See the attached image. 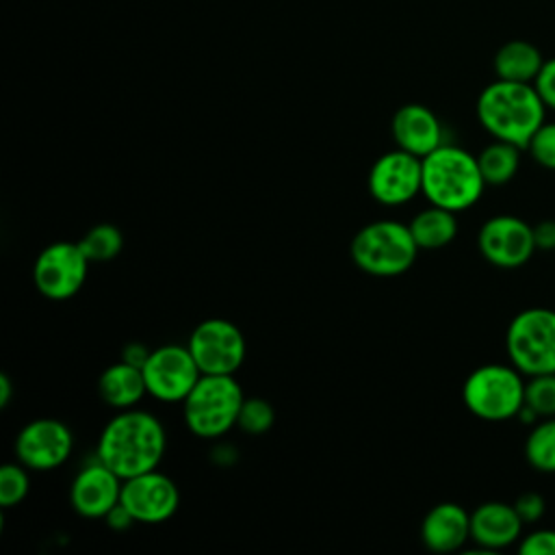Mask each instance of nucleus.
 <instances>
[{"label": "nucleus", "instance_id": "25", "mask_svg": "<svg viewBox=\"0 0 555 555\" xmlns=\"http://www.w3.org/2000/svg\"><path fill=\"white\" fill-rule=\"evenodd\" d=\"M525 408L535 418L555 416V373L531 375L525 382Z\"/></svg>", "mask_w": 555, "mask_h": 555}, {"label": "nucleus", "instance_id": "3", "mask_svg": "<svg viewBox=\"0 0 555 555\" xmlns=\"http://www.w3.org/2000/svg\"><path fill=\"white\" fill-rule=\"evenodd\" d=\"M421 193L434 206L462 212L479 202L486 189L477 156L464 147L442 143L421 158Z\"/></svg>", "mask_w": 555, "mask_h": 555}, {"label": "nucleus", "instance_id": "8", "mask_svg": "<svg viewBox=\"0 0 555 555\" xmlns=\"http://www.w3.org/2000/svg\"><path fill=\"white\" fill-rule=\"evenodd\" d=\"M186 345L199 371L206 375H234L247 353V343L238 325L219 317L197 323Z\"/></svg>", "mask_w": 555, "mask_h": 555}, {"label": "nucleus", "instance_id": "4", "mask_svg": "<svg viewBox=\"0 0 555 555\" xmlns=\"http://www.w3.org/2000/svg\"><path fill=\"white\" fill-rule=\"evenodd\" d=\"M243 401L245 395L234 375L202 373L182 401L184 425L197 438L217 440L236 427Z\"/></svg>", "mask_w": 555, "mask_h": 555}, {"label": "nucleus", "instance_id": "32", "mask_svg": "<svg viewBox=\"0 0 555 555\" xmlns=\"http://www.w3.org/2000/svg\"><path fill=\"white\" fill-rule=\"evenodd\" d=\"M535 247L542 251L555 249V219H542L533 225Z\"/></svg>", "mask_w": 555, "mask_h": 555}, {"label": "nucleus", "instance_id": "28", "mask_svg": "<svg viewBox=\"0 0 555 555\" xmlns=\"http://www.w3.org/2000/svg\"><path fill=\"white\" fill-rule=\"evenodd\" d=\"M525 150L540 167L555 171V121L544 119V124L533 132Z\"/></svg>", "mask_w": 555, "mask_h": 555}, {"label": "nucleus", "instance_id": "34", "mask_svg": "<svg viewBox=\"0 0 555 555\" xmlns=\"http://www.w3.org/2000/svg\"><path fill=\"white\" fill-rule=\"evenodd\" d=\"M150 351H152V349H147V347L141 345V343H128V345L124 347V351H121V360L141 369V366L145 364Z\"/></svg>", "mask_w": 555, "mask_h": 555}, {"label": "nucleus", "instance_id": "31", "mask_svg": "<svg viewBox=\"0 0 555 555\" xmlns=\"http://www.w3.org/2000/svg\"><path fill=\"white\" fill-rule=\"evenodd\" d=\"M533 87L538 91V95L542 98L544 106L555 111V56L553 59H544L535 80H533Z\"/></svg>", "mask_w": 555, "mask_h": 555}, {"label": "nucleus", "instance_id": "16", "mask_svg": "<svg viewBox=\"0 0 555 555\" xmlns=\"http://www.w3.org/2000/svg\"><path fill=\"white\" fill-rule=\"evenodd\" d=\"M390 132L397 147L418 158L427 156L444 143L440 119L431 108L423 104H403L401 108H397L390 121Z\"/></svg>", "mask_w": 555, "mask_h": 555}, {"label": "nucleus", "instance_id": "10", "mask_svg": "<svg viewBox=\"0 0 555 555\" xmlns=\"http://www.w3.org/2000/svg\"><path fill=\"white\" fill-rule=\"evenodd\" d=\"M89 258L78 243L56 241L43 247L33 264L35 288L52 301L74 297L89 273Z\"/></svg>", "mask_w": 555, "mask_h": 555}, {"label": "nucleus", "instance_id": "19", "mask_svg": "<svg viewBox=\"0 0 555 555\" xmlns=\"http://www.w3.org/2000/svg\"><path fill=\"white\" fill-rule=\"evenodd\" d=\"M98 392L102 401L115 410L137 408L147 395L143 371L124 360L106 366L98 379Z\"/></svg>", "mask_w": 555, "mask_h": 555}, {"label": "nucleus", "instance_id": "15", "mask_svg": "<svg viewBox=\"0 0 555 555\" xmlns=\"http://www.w3.org/2000/svg\"><path fill=\"white\" fill-rule=\"evenodd\" d=\"M121 483L124 479L95 457L76 473L69 486V503L82 518H104L119 503Z\"/></svg>", "mask_w": 555, "mask_h": 555}, {"label": "nucleus", "instance_id": "30", "mask_svg": "<svg viewBox=\"0 0 555 555\" xmlns=\"http://www.w3.org/2000/svg\"><path fill=\"white\" fill-rule=\"evenodd\" d=\"M514 507H516V512H518V516L525 525H533L544 516L546 501H544L542 494L529 490V492L518 494V499L514 501Z\"/></svg>", "mask_w": 555, "mask_h": 555}, {"label": "nucleus", "instance_id": "17", "mask_svg": "<svg viewBox=\"0 0 555 555\" xmlns=\"http://www.w3.org/2000/svg\"><path fill=\"white\" fill-rule=\"evenodd\" d=\"M525 522L514 503L486 501L470 512V540L483 551H499L522 538Z\"/></svg>", "mask_w": 555, "mask_h": 555}, {"label": "nucleus", "instance_id": "9", "mask_svg": "<svg viewBox=\"0 0 555 555\" xmlns=\"http://www.w3.org/2000/svg\"><path fill=\"white\" fill-rule=\"evenodd\" d=\"M141 371L145 377L147 395L163 403H182L202 377L189 345L178 343L152 349Z\"/></svg>", "mask_w": 555, "mask_h": 555}, {"label": "nucleus", "instance_id": "20", "mask_svg": "<svg viewBox=\"0 0 555 555\" xmlns=\"http://www.w3.org/2000/svg\"><path fill=\"white\" fill-rule=\"evenodd\" d=\"M544 59L542 52L525 39L505 41L492 59V67L496 78L514 80V82H533Z\"/></svg>", "mask_w": 555, "mask_h": 555}, {"label": "nucleus", "instance_id": "35", "mask_svg": "<svg viewBox=\"0 0 555 555\" xmlns=\"http://www.w3.org/2000/svg\"><path fill=\"white\" fill-rule=\"evenodd\" d=\"M11 397H13V384L7 373H0V408L9 405Z\"/></svg>", "mask_w": 555, "mask_h": 555}, {"label": "nucleus", "instance_id": "33", "mask_svg": "<svg viewBox=\"0 0 555 555\" xmlns=\"http://www.w3.org/2000/svg\"><path fill=\"white\" fill-rule=\"evenodd\" d=\"M104 520H106V525L111 527V529H115V531H126L128 527H132L137 520H134V516L128 512V507L119 501L106 516H104Z\"/></svg>", "mask_w": 555, "mask_h": 555}, {"label": "nucleus", "instance_id": "21", "mask_svg": "<svg viewBox=\"0 0 555 555\" xmlns=\"http://www.w3.org/2000/svg\"><path fill=\"white\" fill-rule=\"evenodd\" d=\"M457 212L429 204L412 217L410 232L418 245V249H440L447 247L457 234Z\"/></svg>", "mask_w": 555, "mask_h": 555}, {"label": "nucleus", "instance_id": "5", "mask_svg": "<svg viewBox=\"0 0 555 555\" xmlns=\"http://www.w3.org/2000/svg\"><path fill=\"white\" fill-rule=\"evenodd\" d=\"M351 260L358 269L377 278L405 273L418 254V245L408 223L377 219L362 225L349 245Z\"/></svg>", "mask_w": 555, "mask_h": 555}, {"label": "nucleus", "instance_id": "27", "mask_svg": "<svg viewBox=\"0 0 555 555\" xmlns=\"http://www.w3.org/2000/svg\"><path fill=\"white\" fill-rule=\"evenodd\" d=\"M273 421H275V412L267 399L245 397L238 412L236 427H241L249 436H260L273 427Z\"/></svg>", "mask_w": 555, "mask_h": 555}, {"label": "nucleus", "instance_id": "7", "mask_svg": "<svg viewBox=\"0 0 555 555\" xmlns=\"http://www.w3.org/2000/svg\"><path fill=\"white\" fill-rule=\"evenodd\" d=\"M505 351L527 377L555 373V310L525 308L507 325Z\"/></svg>", "mask_w": 555, "mask_h": 555}, {"label": "nucleus", "instance_id": "1", "mask_svg": "<svg viewBox=\"0 0 555 555\" xmlns=\"http://www.w3.org/2000/svg\"><path fill=\"white\" fill-rule=\"evenodd\" d=\"M167 449L163 423L147 410H119L100 431L95 457L121 479L158 468Z\"/></svg>", "mask_w": 555, "mask_h": 555}, {"label": "nucleus", "instance_id": "29", "mask_svg": "<svg viewBox=\"0 0 555 555\" xmlns=\"http://www.w3.org/2000/svg\"><path fill=\"white\" fill-rule=\"evenodd\" d=\"M518 551L522 555H555V529H535L520 538Z\"/></svg>", "mask_w": 555, "mask_h": 555}, {"label": "nucleus", "instance_id": "24", "mask_svg": "<svg viewBox=\"0 0 555 555\" xmlns=\"http://www.w3.org/2000/svg\"><path fill=\"white\" fill-rule=\"evenodd\" d=\"M89 262H108L113 260L124 247V234L113 223H98L85 232L78 241Z\"/></svg>", "mask_w": 555, "mask_h": 555}, {"label": "nucleus", "instance_id": "18", "mask_svg": "<svg viewBox=\"0 0 555 555\" xmlns=\"http://www.w3.org/2000/svg\"><path fill=\"white\" fill-rule=\"evenodd\" d=\"M421 540L434 553L460 551L470 540V512L451 501L434 505L421 522Z\"/></svg>", "mask_w": 555, "mask_h": 555}, {"label": "nucleus", "instance_id": "11", "mask_svg": "<svg viewBox=\"0 0 555 555\" xmlns=\"http://www.w3.org/2000/svg\"><path fill=\"white\" fill-rule=\"evenodd\" d=\"M481 256L499 269H518L533 256V225L516 215H494L486 219L477 234Z\"/></svg>", "mask_w": 555, "mask_h": 555}, {"label": "nucleus", "instance_id": "26", "mask_svg": "<svg viewBox=\"0 0 555 555\" xmlns=\"http://www.w3.org/2000/svg\"><path fill=\"white\" fill-rule=\"evenodd\" d=\"M28 468L22 462H7L0 466V507L20 505L28 494Z\"/></svg>", "mask_w": 555, "mask_h": 555}, {"label": "nucleus", "instance_id": "2", "mask_svg": "<svg viewBox=\"0 0 555 555\" xmlns=\"http://www.w3.org/2000/svg\"><path fill=\"white\" fill-rule=\"evenodd\" d=\"M477 119L499 141L527 147L533 132L544 124L546 106L533 82L501 80L486 85L477 98Z\"/></svg>", "mask_w": 555, "mask_h": 555}, {"label": "nucleus", "instance_id": "23", "mask_svg": "<svg viewBox=\"0 0 555 555\" xmlns=\"http://www.w3.org/2000/svg\"><path fill=\"white\" fill-rule=\"evenodd\" d=\"M525 457L540 473H555V416L542 418L525 440Z\"/></svg>", "mask_w": 555, "mask_h": 555}, {"label": "nucleus", "instance_id": "6", "mask_svg": "<svg viewBox=\"0 0 555 555\" xmlns=\"http://www.w3.org/2000/svg\"><path fill=\"white\" fill-rule=\"evenodd\" d=\"M462 401L468 412L481 421H509L518 416L525 405L522 373L512 362L481 364L464 379Z\"/></svg>", "mask_w": 555, "mask_h": 555}, {"label": "nucleus", "instance_id": "12", "mask_svg": "<svg viewBox=\"0 0 555 555\" xmlns=\"http://www.w3.org/2000/svg\"><path fill=\"white\" fill-rule=\"evenodd\" d=\"M74 449L72 429L56 418H35L15 438V460L28 470L46 473L63 466Z\"/></svg>", "mask_w": 555, "mask_h": 555}, {"label": "nucleus", "instance_id": "14", "mask_svg": "<svg viewBox=\"0 0 555 555\" xmlns=\"http://www.w3.org/2000/svg\"><path fill=\"white\" fill-rule=\"evenodd\" d=\"M137 522L158 525L169 520L180 507V490L171 477L158 468L124 479L121 499Z\"/></svg>", "mask_w": 555, "mask_h": 555}, {"label": "nucleus", "instance_id": "22", "mask_svg": "<svg viewBox=\"0 0 555 555\" xmlns=\"http://www.w3.org/2000/svg\"><path fill=\"white\" fill-rule=\"evenodd\" d=\"M520 150L522 147L507 141H499V139L488 143L477 154V163L486 184H494V186L507 184L520 167Z\"/></svg>", "mask_w": 555, "mask_h": 555}, {"label": "nucleus", "instance_id": "13", "mask_svg": "<svg viewBox=\"0 0 555 555\" xmlns=\"http://www.w3.org/2000/svg\"><path fill=\"white\" fill-rule=\"evenodd\" d=\"M369 193L384 206H401L421 193L423 165L421 158L395 147L382 154L369 171Z\"/></svg>", "mask_w": 555, "mask_h": 555}]
</instances>
